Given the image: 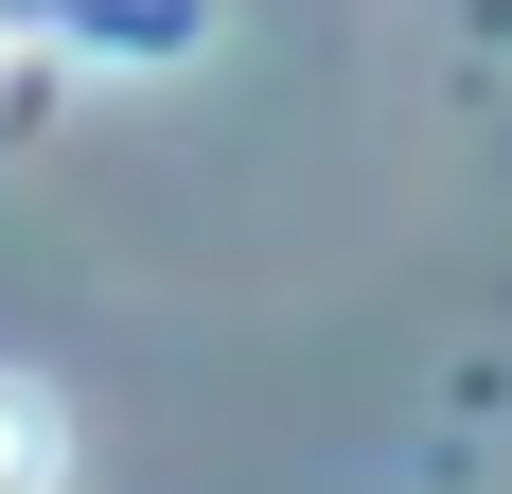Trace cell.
Listing matches in <instances>:
<instances>
[{
    "mask_svg": "<svg viewBox=\"0 0 512 494\" xmlns=\"http://www.w3.org/2000/svg\"><path fill=\"white\" fill-rule=\"evenodd\" d=\"M0 494H71V406L36 371H0Z\"/></svg>",
    "mask_w": 512,
    "mask_h": 494,
    "instance_id": "obj_1",
    "label": "cell"
}]
</instances>
